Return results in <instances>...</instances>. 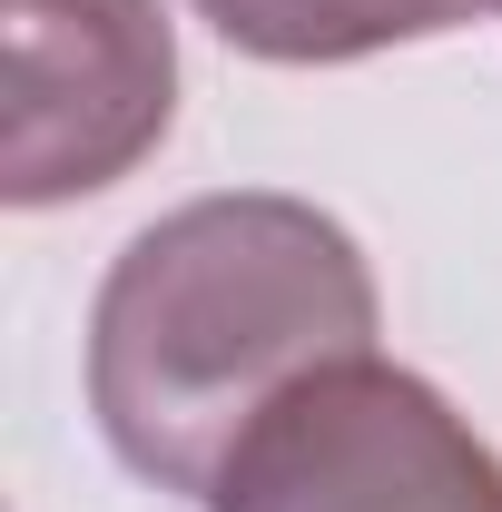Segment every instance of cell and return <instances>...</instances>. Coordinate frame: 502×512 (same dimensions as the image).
Wrapping results in <instances>:
<instances>
[{
	"instance_id": "3",
	"label": "cell",
	"mask_w": 502,
	"mask_h": 512,
	"mask_svg": "<svg viewBox=\"0 0 502 512\" xmlns=\"http://www.w3.org/2000/svg\"><path fill=\"white\" fill-rule=\"evenodd\" d=\"M0 197H99L178 119V30L158 0H0Z\"/></svg>"
},
{
	"instance_id": "2",
	"label": "cell",
	"mask_w": 502,
	"mask_h": 512,
	"mask_svg": "<svg viewBox=\"0 0 502 512\" xmlns=\"http://www.w3.org/2000/svg\"><path fill=\"white\" fill-rule=\"evenodd\" d=\"M207 512H502V453L424 375L355 355L237 444Z\"/></svg>"
},
{
	"instance_id": "4",
	"label": "cell",
	"mask_w": 502,
	"mask_h": 512,
	"mask_svg": "<svg viewBox=\"0 0 502 512\" xmlns=\"http://www.w3.org/2000/svg\"><path fill=\"white\" fill-rule=\"evenodd\" d=\"M197 20L247 50V60L276 69H345L375 60V50H414V40H443L463 20H483L502 0H188Z\"/></svg>"
},
{
	"instance_id": "1",
	"label": "cell",
	"mask_w": 502,
	"mask_h": 512,
	"mask_svg": "<svg viewBox=\"0 0 502 512\" xmlns=\"http://www.w3.org/2000/svg\"><path fill=\"white\" fill-rule=\"evenodd\" d=\"M375 325V266L325 207L188 197L128 237L89 306V414L138 483L207 503L306 375L375 355Z\"/></svg>"
}]
</instances>
